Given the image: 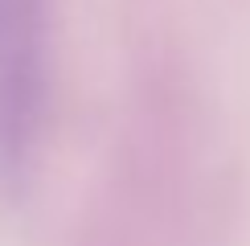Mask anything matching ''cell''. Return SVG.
<instances>
[{
    "label": "cell",
    "instance_id": "cell-1",
    "mask_svg": "<svg viewBox=\"0 0 250 246\" xmlns=\"http://www.w3.org/2000/svg\"><path fill=\"white\" fill-rule=\"evenodd\" d=\"M49 0H0V184L29 172L45 115Z\"/></svg>",
    "mask_w": 250,
    "mask_h": 246
}]
</instances>
